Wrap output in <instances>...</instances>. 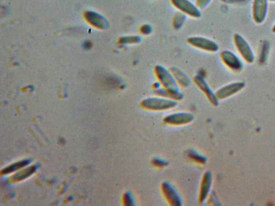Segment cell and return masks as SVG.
<instances>
[{
	"instance_id": "cell-1",
	"label": "cell",
	"mask_w": 275,
	"mask_h": 206,
	"mask_svg": "<svg viewBox=\"0 0 275 206\" xmlns=\"http://www.w3.org/2000/svg\"><path fill=\"white\" fill-rule=\"evenodd\" d=\"M141 107L148 111H163L173 109L178 105V101L160 96L148 97L141 102Z\"/></svg>"
},
{
	"instance_id": "cell-2",
	"label": "cell",
	"mask_w": 275,
	"mask_h": 206,
	"mask_svg": "<svg viewBox=\"0 0 275 206\" xmlns=\"http://www.w3.org/2000/svg\"><path fill=\"white\" fill-rule=\"evenodd\" d=\"M155 75L158 81L162 87L170 92L176 93L180 91L179 86L170 70L161 65H158L154 68Z\"/></svg>"
},
{
	"instance_id": "cell-3",
	"label": "cell",
	"mask_w": 275,
	"mask_h": 206,
	"mask_svg": "<svg viewBox=\"0 0 275 206\" xmlns=\"http://www.w3.org/2000/svg\"><path fill=\"white\" fill-rule=\"evenodd\" d=\"M187 42L191 47L206 52H217L220 49L216 42L204 37L192 36L187 39Z\"/></svg>"
},
{
	"instance_id": "cell-4",
	"label": "cell",
	"mask_w": 275,
	"mask_h": 206,
	"mask_svg": "<svg viewBox=\"0 0 275 206\" xmlns=\"http://www.w3.org/2000/svg\"><path fill=\"white\" fill-rule=\"evenodd\" d=\"M233 40L237 50L243 59L248 64L254 63L255 60L254 52L245 39L237 33L234 35Z\"/></svg>"
},
{
	"instance_id": "cell-5",
	"label": "cell",
	"mask_w": 275,
	"mask_h": 206,
	"mask_svg": "<svg viewBox=\"0 0 275 206\" xmlns=\"http://www.w3.org/2000/svg\"><path fill=\"white\" fill-rule=\"evenodd\" d=\"M171 2L181 13L186 16L194 18H199L202 16L200 8L190 0H171Z\"/></svg>"
},
{
	"instance_id": "cell-6",
	"label": "cell",
	"mask_w": 275,
	"mask_h": 206,
	"mask_svg": "<svg viewBox=\"0 0 275 206\" xmlns=\"http://www.w3.org/2000/svg\"><path fill=\"white\" fill-rule=\"evenodd\" d=\"M162 191L167 202L172 206H181L183 204L182 199L175 187L168 181L162 184Z\"/></svg>"
},
{
	"instance_id": "cell-7",
	"label": "cell",
	"mask_w": 275,
	"mask_h": 206,
	"mask_svg": "<svg viewBox=\"0 0 275 206\" xmlns=\"http://www.w3.org/2000/svg\"><path fill=\"white\" fill-rule=\"evenodd\" d=\"M194 118V116L191 113L178 112L168 114L164 118V121L169 125L182 126L190 123Z\"/></svg>"
},
{
	"instance_id": "cell-8",
	"label": "cell",
	"mask_w": 275,
	"mask_h": 206,
	"mask_svg": "<svg viewBox=\"0 0 275 206\" xmlns=\"http://www.w3.org/2000/svg\"><path fill=\"white\" fill-rule=\"evenodd\" d=\"M221 58L225 65L230 70L235 72H240L243 70V62L232 52L228 50L222 51L221 53Z\"/></svg>"
},
{
	"instance_id": "cell-9",
	"label": "cell",
	"mask_w": 275,
	"mask_h": 206,
	"mask_svg": "<svg viewBox=\"0 0 275 206\" xmlns=\"http://www.w3.org/2000/svg\"><path fill=\"white\" fill-rule=\"evenodd\" d=\"M268 11V0H254L252 15L257 24H261L266 19Z\"/></svg>"
},
{
	"instance_id": "cell-10",
	"label": "cell",
	"mask_w": 275,
	"mask_h": 206,
	"mask_svg": "<svg viewBox=\"0 0 275 206\" xmlns=\"http://www.w3.org/2000/svg\"><path fill=\"white\" fill-rule=\"evenodd\" d=\"M193 81L212 105L217 106L219 104V99L217 98L215 93H214L203 76L200 74L196 75L193 78Z\"/></svg>"
},
{
	"instance_id": "cell-11",
	"label": "cell",
	"mask_w": 275,
	"mask_h": 206,
	"mask_svg": "<svg viewBox=\"0 0 275 206\" xmlns=\"http://www.w3.org/2000/svg\"><path fill=\"white\" fill-rule=\"evenodd\" d=\"M212 185V175L210 171H206L201 182L199 192V202H204L209 197Z\"/></svg>"
},
{
	"instance_id": "cell-12",
	"label": "cell",
	"mask_w": 275,
	"mask_h": 206,
	"mask_svg": "<svg viewBox=\"0 0 275 206\" xmlns=\"http://www.w3.org/2000/svg\"><path fill=\"white\" fill-rule=\"evenodd\" d=\"M245 84L243 83L231 84L218 90L215 93V95L219 100L223 99L237 93L239 90H242Z\"/></svg>"
},
{
	"instance_id": "cell-13",
	"label": "cell",
	"mask_w": 275,
	"mask_h": 206,
	"mask_svg": "<svg viewBox=\"0 0 275 206\" xmlns=\"http://www.w3.org/2000/svg\"><path fill=\"white\" fill-rule=\"evenodd\" d=\"M170 70L173 74L179 86L187 88L190 85L191 80L189 77L180 69L174 67H172Z\"/></svg>"
},
{
	"instance_id": "cell-14",
	"label": "cell",
	"mask_w": 275,
	"mask_h": 206,
	"mask_svg": "<svg viewBox=\"0 0 275 206\" xmlns=\"http://www.w3.org/2000/svg\"><path fill=\"white\" fill-rule=\"evenodd\" d=\"M87 18L91 24L98 28L105 29L107 27V21L103 17L97 14L89 13L87 14Z\"/></svg>"
},
{
	"instance_id": "cell-15",
	"label": "cell",
	"mask_w": 275,
	"mask_h": 206,
	"mask_svg": "<svg viewBox=\"0 0 275 206\" xmlns=\"http://www.w3.org/2000/svg\"><path fill=\"white\" fill-rule=\"evenodd\" d=\"M187 156L193 161L200 164H205L207 161V158L204 155L195 150H189L187 152Z\"/></svg>"
},
{
	"instance_id": "cell-16",
	"label": "cell",
	"mask_w": 275,
	"mask_h": 206,
	"mask_svg": "<svg viewBox=\"0 0 275 206\" xmlns=\"http://www.w3.org/2000/svg\"><path fill=\"white\" fill-rule=\"evenodd\" d=\"M142 38L138 35H131L123 37L120 39V42L122 44L134 45L141 42Z\"/></svg>"
},
{
	"instance_id": "cell-17",
	"label": "cell",
	"mask_w": 275,
	"mask_h": 206,
	"mask_svg": "<svg viewBox=\"0 0 275 206\" xmlns=\"http://www.w3.org/2000/svg\"><path fill=\"white\" fill-rule=\"evenodd\" d=\"M186 16V15L181 12L176 14L173 22L174 28L177 30L181 29L185 24Z\"/></svg>"
},
{
	"instance_id": "cell-18",
	"label": "cell",
	"mask_w": 275,
	"mask_h": 206,
	"mask_svg": "<svg viewBox=\"0 0 275 206\" xmlns=\"http://www.w3.org/2000/svg\"><path fill=\"white\" fill-rule=\"evenodd\" d=\"M34 171H35L34 167H30L24 171H21L14 176V180L16 181L24 180L30 176Z\"/></svg>"
},
{
	"instance_id": "cell-19",
	"label": "cell",
	"mask_w": 275,
	"mask_h": 206,
	"mask_svg": "<svg viewBox=\"0 0 275 206\" xmlns=\"http://www.w3.org/2000/svg\"><path fill=\"white\" fill-rule=\"evenodd\" d=\"M28 164L27 161H22L17 163H15L12 166H10L9 167L6 168L3 171V174H8L11 173V172L16 171L22 167H24L25 166H27Z\"/></svg>"
},
{
	"instance_id": "cell-20",
	"label": "cell",
	"mask_w": 275,
	"mask_h": 206,
	"mask_svg": "<svg viewBox=\"0 0 275 206\" xmlns=\"http://www.w3.org/2000/svg\"><path fill=\"white\" fill-rule=\"evenodd\" d=\"M123 202L125 205L132 206L136 205L134 197L130 192H128L124 194Z\"/></svg>"
},
{
	"instance_id": "cell-21",
	"label": "cell",
	"mask_w": 275,
	"mask_h": 206,
	"mask_svg": "<svg viewBox=\"0 0 275 206\" xmlns=\"http://www.w3.org/2000/svg\"><path fill=\"white\" fill-rule=\"evenodd\" d=\"M152 162L155 167L159 168H164L168 164V162L166 160L160 157L154 158Z\"/></svg>"
},
{
	"instance_id": "cell-22",
	"label": "cell",
	"mask_w": 275,
	"mask_h": 206,
	"mask_svg": "<svg viewBox=\"0 0 275 206\" xmlns=\"http://www.w3.org/2000/svg\"><path fill=\"white\" fill-rule=\"evenodd\" d=\"M141 33L144 36L150 35L153 31L152 27L148 24L143 25L140 28Z\"/></svg>"
},
{
	"instance_id": "cell-23",
	"label": "cell",
	"mask_w": 275,
	"mask_h": 206,
	"mask_svg": "<svg viewBox=\"0 0 275 206\" xmlns=\"http://www.w3.org/2000/svg\"><path fill=\"white\" fill-rule=\"evenodd\" d=\"M212 0H197V5L200 8L203 9L208 6Z\"/></svg>"
},
{
	"instance_id": "cell-24",
	"label": "cell",
	"mask_w": 275,
	"mask_h": 206,
	"mask_svg": "<svg viewBox=\"0 0 275 206\" xmlns=\"http://www.w3.org/2000/svg\"><path fill=\"white\" fill-rule=\"evenodd\" d=\"M272 31L275 33V24L273 26L272 29Z\"/></svg>"
},
{
	"instance_id": "cell-25",
	"label": "cell",
	"mask_w": 275,
	"mask_h": 206,
	"mask_svg": "<svg viewBox=\"0 0 275 206\" xmlns=\"http://www.w3.org/2000/svg\"><path fill=\"white\" fill-rule=\"evenodd\" d=\"M271 2H275V0H270Z\"/></svg>"
}]
</instances>
